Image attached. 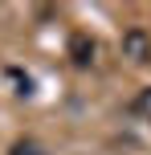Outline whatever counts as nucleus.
I'll list each match as a JSON object with an SVG mask.
<instances>
[{
  "instance_id": "nucleus-1",
  "label": "nucleus",
  "mask_w": 151,
  "mask_h": 155,
  "mask_svg": "<svg viewBox=\"0 0 151 155\" xmlns=\"http://www.w3.org/2000/svg\"><path fill=\"white\" fill-rule=\"evenodd\" d=\"M123 57H131L135 65L151 61V33L147 29H127L123 33Z\"/></svg>"
},
{
  "instance_id": "nucleus-2",
  "label": "nucleus",
  "mask_w": 151,
  "mask_h": 155,
  "mask_svg": "<svg viewBox=\"0 0 151 155\" xmlns=\"http://www.w3.org/2000/svg\"><path fill=\"white\" fill-rule=\"evenodd\" d=\"M94 53H98V45L86 37V33H74L70 37V61L78 65V70H86V65L94 61Z\"/></svg>"
},
{
  "instance_id": "nucleus-3",
  "label": "nucleus",
  "mask_w": 151,
  "mask_h": 155,
  "mask_svg": "<svg viewBox=\"0 0 151 155\" xmlns=\"http://www.w3.org/2000/svg\"><path fill=\"white\" fill-rule=\"evenodd\" d=\"M8 155H41V147H37L33 139H21V143H12V151H8Z\"/></svg>"
},
{
  "instance_id": "nucleus-4",
  "label": "nucleus",
  "mask_w": 151,
  "mask_h": 155,
  "mask_svg": "<svg viewBox=\"0 0 151 155\" xmlns=\"http://www.w3.org/2000/svg\"><path fill=\"white\" fill-rule=\"evenodd\" d=\"M135 106H139V114H147V118H151V90L139 94V102H135Z\"/></svg>"
}]
</instances>
